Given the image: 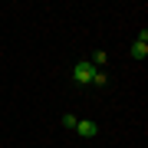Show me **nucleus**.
Instances as JSON below:
<instances>
[{
	"label": "nucleus",
	"instance_id": "7ed1b4c3",
	"mask_svg": "<svg viewBox=\"0 0 148 148\" xmlns=\"http://www.w3.org/2000/svg\"><path fill=\"white\" fill-rule=\"evenodd\" d=\"M148 56V43L145 40H135L132 43V59H145Z\"/></svg>",
	"mask_w": 148,
	"mask_h": 148
},
{
	"label": "nucleus",
	"instance_id": "423d86ee",
	"mask_svg": "<svg viewBox=\"0 0 148 148\" xmlns=\"http://www.w3.org/2000/svg\"><path fill=\"white\" fill-rule=\"evenodd\" d=\"M76 122H79L76 115H63V128H76Z\"/></svg>",
	"mask_w": 148,
	"mask_h": 148
},
{
	"label": "nucleus",
	"instance_id": "f257e3e1",
	"mask_svg": "<svg viewBox=\"0 0 148 148\" xmlns=\"http://www.w3.org/2000/svg\"><path fill=\"white\" fill-rule=\"evenodd\" d=\"M92 76H95V66L89 63V59H79V63L73 66V79L79 82V86H89V82H92Z\"/></svg>",
	"mask_w": 148,
	"mask_h": 148
},
{
	"label": "nucleus",
	"instance_id": "f03ea898",
	"mask_svg": "<svg viewBox=\"0 0 148 148\" xmlns=\"http://www.w3.org/2000/svg\"><path fill=\"white\" fill-rule=\"evenodd\" d=\"M76 132H79L82 138H95V135H99V125L89 122V119H82V122H76Z\"/></svg>",
	"mask_w": 148,
	"mask_h": 148
},
{
	"label": "nucleus",
	"instance_id": "39448f33",
	"mask_svg": "<svg viewBox=\"0 0 148 148\" xmlns=\"http://www.w3.org/2000/svg\"><path fill=\"white\" fill-rule=\"evenodd\" d=\"M109 79H106V73H102V69H95V76H92V82L89 86H106Z\"/></svg>",
	"mask_w": 148,
	"mask_h": 148
},
{
	"label": "nucleus",
	"instance_id": "20e7f679",
	"mask_svg": "<svg viewBox=\"0 0 148 148\" xmlns=\"http://www.w3.org/2000/svg\"><path fill=\"white\" fill-rule=\"evenodd\" d=\"M89 63H92L95 69H99V66H106V63H109V53H106V49H99V53H95V56L89 59Z\"/></svg>",
	"mask_w": 148,
	"mask_h": 148
}]
</instances>
